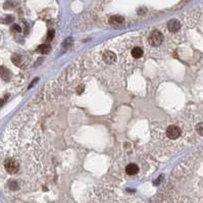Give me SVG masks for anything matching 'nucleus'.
<instances>
[{
  "mask_svg": "<svg viewBox=\"0 0 203 203\" xmlns=\"http://www.w3.org/2000/svg\"><path fill=\"white\" fill-rule=\"evenodd\" d=\"M138 172H139V167L135 163H131L126 167V172L130 175H134L138 174Z\"/></svg>",
  "mask_w": 203,
  "mask_h": 203,
  "instance_id": "obj_6",
  "label": "nucleus"
},
{
  "mask_svg": "<svg viewBox=\"0 0 203 203\" xmlns=\"http://www.w3.org/2000/svg\"><path fill=\"white\" fill-rule=\"evenodd\" d=\"M9 76H10V73L7 68H5L4 67H0V77H1L3 80L5 81L9 80Z\"/></svg>",
  "mask_w": 203,
  "mask_h": 203,
  "instance_id": "obj_8",
  "label": "nucleus"
},
{
  "mask_svg": "<svg viewBox=\"0 0 203 203\" xmlns=\"http://www.w3.org/2000/svg\"><path fill=\"white\" fill-rule=\"evenodd\" d=\"M203 125L202 123H199L198 126H197V128H196V130H197V133L199 134V135H202L203 134Z\"/></svg>",
  "mask_w": 203,
  "mask_h": 203,
  "instance_id": "obj_14",
  "label": "nucleus"
},
{
  "mask_svg": "<svg viewBox=\"0 0 203 203\" xmlns=\"http://www.w3.org/2000/svg\"><path fill=\"white\" fill-rule=\"evenodd\" d=\"M54 37V31L53 30H50V31L48 32V35H47V38H46V41L47 42H49V41H51L52 39H53Z\"/></svg>",
  "mask_w": 203,
  "mask_h": 203,
  "instance_id": "obj_12",
  "label": "nucleus"
},
{
  "mask_svg": "<svg viewBox=\"0 0 203 203\" xmlns=\"http://www.w3.org/2000/svg\"><path fill=\"white\" fill-rule=\"evenodd\" d=\"M4 167L6 169V172L8 174H16L18 172V161L12 159V158H9L5 161Z\"/></svg>",
  "mask_w": 203,
  "mask_h": 203,
  "instance_id": "obj_2",
  "label": "nucleus"
},
{
  "mask_svg": "<svg viewBox=\"0 0 203 203\" xmlns=\"http://www.w3.org/2000/svg\"><path fill=\"white\" fill-rule=\"evenodd\" d=\"M116 54H114L113 52H111V51L104 52L103 60L106 62V64H112V62L116 61Z\"/></svg>",
  "mask_w": 203,
  "mask_h": 203,
  "instance_id": "obj_5",
  "label": "nucleus"
},
{
  "mask_svg": "<svg viewBox=\"0 0 203 203\" xmlns=\"http://www.w3.org/2000/svg\"><path fill=\"white\" fill-rule=\"evenodd\" d=\"M83 90H84V86H82V85H81L80 87H78V89H77V92H78L79 94H80V93H82V91H83Z\"/></svg>",
  "mask_w": 203,
  "mask_h": 203,
  "instance_id": "obj_16",
  "label": "nucleus"
},
{
  "mask_svg": "<svg viewBox=\"0 0 203 203\" xmlns=\"http://www.w3.org/2000/svg\"><path fill=\"white\" fill-rule=\"evenodd\" d=\"M123 21H125V18L120 15H113L109 18V23L111 25H113V26H120V25H122Z\"/></svg>",
  "mask_w": 203,
  "mask_h": 203,
  "instance_id": "obj_7",
  "label": "nucleus"
},
{
  "mask_svg": "<svg viewBox=\"0 0 203 203\" xmlns=\"http://www.w3.org/2000/svg\"><path fill=\"white\" fill-rule=\"evenodd\" d=\"M12 30H13V31H16V32H21V27L18 26V25H13Z\"/></svg>",
  "mask_w": 203,
  "mask_h": 203,
  "instance_id": "obj_15",
  "label": "nucleus"
},
{
  "mask_svg": "<svg viewBox=\"0 0 203 203\" xmlns=\"http://www.w3.org/2000/svg\"><path fill=\"white\" fill-rule=\"evenodd\" d=\"M50 50H51V47L49 44H42V45H40L39 47L37 48V51L43 54H47Z\"/></svg>",
  "mask_w": 203,
  "mask_h": 203,
  "instance_id": "obj_9",
  "label": "nucleus"
},
{
  "mask_svg": "<svg viewBox=\"0 0 203 203\" xmlns=\"http://www.w3.org/2000/svg\"><path fill=\"white\" fill-rule=\"evenodd\" d=\"M20 61H21V56L18 55V56H13L12 57V62L15 64H16V65L20 64Z\"/></svg>",
  "mask_w": 203,
  "mask_h": 203,
  "instance_id": "obj_13",
  "label": "nucleus"
},
{
  "mask_svg": "<svg viewBox=\"0 0 203 203\" xmlns=\"http://www.w3.org/2000/svg\"><path fill=\"white\" fill-rule=\"evenodd\" d=\"M8 186H9L10 190H12V191H15V190H18V185L15 181H10V182L8 183Z\"/></svg>",
  "mask_w": 203,
  "mask_h": 203,
  "instance_id": "obj_11",
  "label": "nucleus"
},
{
  "mask_svg": "<svg viewBox=\"0 0 203 203\" xmlns=\"http://www.w3.org/2000/svg\"><path fill=\"white\" fill-rule=\"evenodd\" d=\"M166 135L169 139L175 140L181 136V130L175 126H169L166 130Z\"/></svg>",
  "mask_w": 203,
  "mask_h": 203,
  "instance_id": "obj_3",
  "label": "nucleus"
},
{
  "mask_svg": "<svg viewBox=\"0 0 203 203\" xmlns=\"http://www.w3.org/2000/svg\"><path fill=\"white\" fill-rule=\"evenodd\" d=\"M163 41V35L159 31H153L149 36V43L152 46H158L162 43Z\"/></svg>",
  "mask_w": 203,
  "mask_h": 203,
  "instance_id": "obj_1",
  "label": "nucleus"
},
{
  "mask_svg": "<svg viewBox=\"0 0 203 203\" xmlns=\"http://www.w3.org/2000/svg\"><path fill=\"white\" fill-rule=\"evenodd\" d=\"M142 55H143V50L140 47H135L132 50V56L134 58H140V57H142Z\"/></svg>",
  "mask_w": 203,
  "mask_h": 203,
  "instance_id": "obj_10",
  "label": "nucleus"
},
{
  "mask_svg": "<svg viewBox=\"0 0 203 203\" xmlns=\"http://www.w3.org/2000/svg\"><path fill=\"white\" fill-rule=\"evenodd\" d=\"M181 28V23L178 20H171L167 23V29L171 32H177Z\"/></svg>",
  "mask_w": 203,
  "mask_h": 203,
  "instance_id": "obj_4",
  "label": "nucleus"
}]
</instances>
